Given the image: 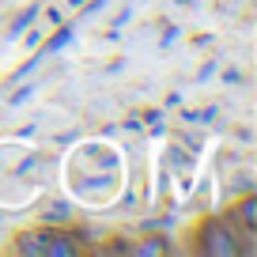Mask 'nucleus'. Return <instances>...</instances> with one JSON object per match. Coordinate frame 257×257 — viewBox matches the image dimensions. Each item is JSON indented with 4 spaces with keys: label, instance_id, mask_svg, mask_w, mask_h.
Instances as JSON below:
<instances>
[{
    "label": "nucleus",
    "instance_id": "obj_1",
    "mask_svg": "<svg viewBox=\"0 0 257 257\" xmlns=\"http://www.w3.org/2000/svg\"><path fill=\"white\" fill-rule=\"evenodd\" d=\"M46 238H49V234H46ZM46 238H42V234H19V253L46 257Z\"/></svg>",
    "mask_w": 257,
    "mask_h": 257
},
{
    "label": "nucleus",
    "instance_id": "obj_2",
    "mask_svg": "<svg viewBox=\"0 0 257 257\" xmlns=\"http://www.w3.org/2000/svg\"><path fill=\"white\" fill-rule=\"evenodd\" d=\"M140 253H163V249H167V242H163V238H152V242H140Z\"/></svg>",
    "mask_w": 257,
    "mask_h": 257
},
{
    "label": "nucleus",
    "instance_id": "obj_3",
    "mask_svg": "<svg viewBox=\"0 0 257 257\" xmlns=\"http://www.w3.org/2000/svg\"><path fill=\"white\" fill-rule=\"evenodd\" d=\"M49 219H57V223H61V219H68V208H64V204H53V208L46 212Z\"/></svg>",
    "mask_w": 257,
    "mask_h": 257
},
{
    "label": "nucleus",
    "instance_id": "obj_4",
    "mask_svg": "<svg viewBox=\"0 0 257 257\" xmlns=\"http://www.w3.org/2000/svg\"><path fill=\"white\" fill-rule=\"evenodd\" d=\"M64 42H68V31H61V34H57V38H53V42H49V49H46V53H53V49H61V46H64Z\"/></svg>",
    "mask_w": 257,
    "mask_h": 257
},
{
    "label": "nucleus",
    "instance_id": "obj_5",
    "mask_svg": "<svg viewBox=\"0 0 257 257\" xmlns=\"http://www.w3.org/2000/svg\"><path fill=\"white\" fill-rule=\"evenodd\" d=\"M31 19H34V8H31V12H23V19H19V23H16V31H23V27L31 23Z\"/></svg>",
    "mask_w": 257,
    "mask_h": 257
},
{
    "label": "nucleus",
    "instance_id": "obj_6",
    "mask_svg": "<svg viewBox=\"0 0 257 257\" xmlns=\"http://www.w3.org/2000/svg\"><path fill=\"white\" fill-rule=\"evenodd\" d=\"M80 4H83V0H72V8H80Z\"/></svg>",
    "mask_w": 257,
    "mask_h": 257
}]
</instances>
